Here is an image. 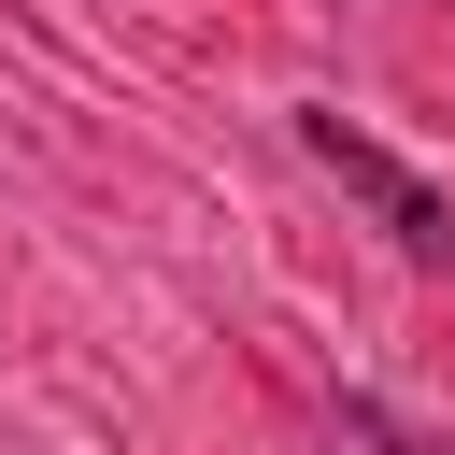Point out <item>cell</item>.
Instances as JSON below:
<instances>
[{
  "instance_id": "cell-1",
  "label": "cell",
  "mask_w": 455,
  "mask_h": 455,
  "mask_svg": "<svg viewBox=\"0 0 455 455\" xmlns=\"http://www.w3.org/2000/svg\"><path fill=\"white\" fill-rule=\"evenodd\" d=\"M299 156H313L341 199H370V213H384V242H398L412 270H455V199H441L412 156H384V142H370V128H341V114H299Z\"/></svg>"
},
{
  "instance_id": "cell-2",
  "label": "cell",
  "mask_w": 455,
  "mask_h": 455,
  "mask_svg": "<svg viewBox=\"0 0 455 455\" xmlns=\"http://www.w3.org/2000/svg\"><path fill=\"white\" fill-rule=\"evenodd\" d=\"M341 427H355V441H370V455H455V441H427V427H398V412H384V398H341Z\"/></svg>"
}]
</instances>
